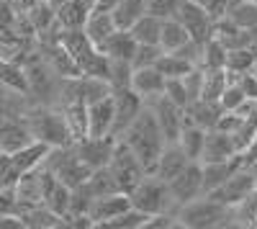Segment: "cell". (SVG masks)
I'll list each match as a JSON object with an SVG mask.
<instances>
[{
  "label": "cell",
  "instance_id": "obj_19",
  "mask_svg": "<svg viewBox=\"0 0 257 229\" xmlns=\"http://www.w3.org/2000/svg\"><path fill=\"white\" fill-rule=\"evenodd\" d=\"M98 52H103L108 59H128L132 62V57L137 52V41L126 29H116L103 44H98Z\"/></svg>",
  "mask_w": 257,
  "mask_h": 229
},
{
  "label": "cell",
  "instance_id": "obj_45",
  "mask_svg": "<svg viewBox=\"0 0 257 229\" xmlns=\"http://www.w3.org/2000/svg\"><path fill=\"white\" fill-rule=\"evenodd\" d=\"M244 98H247V95H244V90L239 88V82H231V85L224 88V93H221V98H219V106H221L224 111H234Z\"/></svg>",
  "mask_w": 257,
  "mask_h": 229
},
{
  "label": "cell",
  "instance_id": "obj_35",
  "mask_svg": "<svg viewBox=\"0 0 257 229\" xmlns=\"http://www.w3.org/2000/svg\"><path fill=\"white\" fill-rule=\"evenodd\" d=\"M226 16H229L239 29H244V31L254 29V26H257V0H239V3L234 6Z\"/></svg>",
  "mask_w": 257,
  "mask_h": 229
},
{
  "label": "cell",
  "instance_id": "obj_9",
  "mask_svg": "<svg viewBox=\"0 0 257 229\" xmlns=\"http://www.w3.org/2000/svg\"><path fill=\"white\" fill-rule=\"evenodd\" d=\"M167 188H170V196H173V201L178 203V209H180L183 203H188V201H193V198L203 196L201 162H198V160H190L173 180H167Z\"/></svg>",
  "mask_w": 257,
  "mask_h": 229
},
{
  "label": "cell",
  "instance_id": "obj_3",
  "mask_svg": "<svg viewBox=\"0 0 257 229\" xmlns=\"http://www.w3.org/2000/svg\"><path fill=\"white\" fill-rule=\"evenodd\" d=\"M21 119L26 121V127L34 134V139L44 142L47 147H64V144H72V134L67 129V121H64V116H62V111L57 106L34 103Z\"/></svg>",
  "mask_w": 257,
  "mask_h": 229
},
{
  "label": "cell",
  "instance_id": "obj_21",
  "mask_svg": "<svg viewBox=\"0 0 257 229\" xmlns=\"http://www.w3.org/2000/svg\"><path fill=\"white\" fill-rule=\"evenodd\" d=\"M21 221H24V229H59V226H67L62 216H57L52 209H47L44 203H36V206H29L18 214Z\"/></svg>",
  "mask_w": 257,
  "mask_h": 229
},
{
  "label": "cell",
  "instance_id": "obj_34",
  "mask_svg": "<svg viewBox=\"0 0 257 229\" xmlns=\"http://www.w3.org/2000/svg\"><path fill=\"white\" fill-rule=\"evenodd\" d=\"M113 88H111V82L108 80H103V77H88V75H80V95L85 103H95L105 95H111Z\"/></svg>",
  "mask_w": 257,
  "mask_h": 229
},
{
  "label": "cell",
  "instance_id": "obj_13",
  "mask_svg": "<svg viewBox=\"0 0 257 229\" xmlns=\"http://www.w3.org/2000/svg\"><path fill=\"white\" fill-rule=\"evenodd\" d=\"M31 142L36 139L21 116H0V152L16 155L24 147H29Z\"/></svg>",
  "mask_w": 257,
  "mask_h": 229
},
{
  "label": "cell",
  "instance_id": "obj_32",
  "mask_svg": "<svg viewBox=\"0 0 257 229\" xmlns=\"http://www.w3.org/2000/svg\"><path fill=\"white\" fill-rule=\"evenodd\" d=\"M203 70V85L201 98L203 100H219L226 88V70L224 67H201Z\"/></svg>",
  "mask_w": 257,
  "mask_h": 229
},
{
  "label": "cell",
  "instance_id": "obj_26",
  "mask_svg": "<svg viewBox=\"0 0 257 229\" xmlns=\"http://www.w3.org/2000/svg\"><path fill=\"white\" fill-rule=\"evenodd\" d=\"M24 13L29 16L31 26H34V31H36V36L57 26V11H54V6L49 3V0H34L31 8L24 11Z\"/></svg>",
  "mask_w": 257,
  "mask_h": 229
},
{
  "label": "cell",
  "instance_id": "obj_36",
  "mask_svg": "<svg viewBox=\"0 0 257 229\" xmlns=\"http://www.w3.org/2000/svg\"><path fill=\"white\" fill-rule=\"evenodd\" d=\"M155 67H157L165 77H183L188 70H193L190 62H185L183 57H178V54H173V52H162Z\"/></svg>",
  "mask_w": 257,
  "mask_h": 229
},
{
  "label": "cell",
  "instance_id": "obj_53",
  "mask_svg": "<svg viewBox=\"0 0 257 229\" xmlns=\"http://www.w3.org/2000/svg\"><path fill=\"white\" fill-rule=\"evenodd\" d=\"M85 3H90V6H93V3H95V0H85Z\"/></svg>",
  "mask_w": 257,
  "mask_h": 229
},
{
  "label": "cell",
  "instance_id": "obj_28",
  "mask_svg": "<svg viewBox=\"0 0 257 229\" xmlns=\"http://www.w3.org/2000/svg\"><path fill=\"white\" fill-rule=\"evenodd\" d=\"M144 13H147V0H118L116 8L111 11L116 29H126V31L132 29L134 21L142 18Z\"/></svg>",
  "mask_w": 257,
  "mask_h": 229
},
{
  "label": "cell",
  "instance_id": "obj_52",
  "mask_svg": "<svg viewBox=\"0 0 257 229\" xmlns=\"http://www.w3.org/2000/svg\"><path fill=\"white\" fill-rule=\"evenodd\" d=\"M249 72H252V75L257 77V62H254V65H252V70H249Z\"/></svg>",
  "mask_w": 257,
  "mask_h": 229
},
{
  "label": "cell",
  "instance_id": "obj_25",
  "mask_svg": "<svg viewBox=\"0 0 257 229\" xmlns=\"http://www.w3.org/2000/svg\"><path fill=\"white\" fill-rule=\"evenodd\" d=\"M160 31H162V21L152 13H144L142 18L134 21V26L128 29V34L134 36L137 44H160Z\"/></svg>",
  "mask_w": 257,
  "mask_h": 229
},
{
  "label": "cell",
  "instance_id": "obj_43",
  "mask_svg": "<svg viewBox=\"0 0 257 229\" xmlns=\"http://www.w3.org/2000/svg\"><path fill=\"white\" fill-rule=\"evenodd\" d=\"M180 8V0H147V13L157 16L160 21L165 18H175Z\"/></svg>",
  "mask_w": 257,
  "mask_h": 229
},
{
  "label": "cell",
  "instance_id": "obj_23",
  "mask_svg": "<svg viewBox=\"0 0 257 229\" xmlns=\"http://www.w3.org/2000/svg\"><path fill=\"white\" fill-rule=\"evenodd\" d=\"M64 121H67V129L72 134V142L88 137V103L85 100H72V103H64L59 106Z\"/></svg>",
  "mask_w": 257,
  "mask_h": 229
},
{
  "label": "cell",
  "instance_id": "obj_27",
  "mask_svg": "<svg viewBox=\"0 0 257 229\" xmlns=\"http://www.w3.org/2000/svg\"><path fill=\"white\" fill-rule=\"evenodd\" d=\"M82 185H85V191H88L93 198L108 196V193H118V191H121L118 183H116V178H113V173L108 170V165H105V168H95Z\"/></svg>",
  "mask_w": 257,
  "mask_h": 229
},
{
  "label": "cell",
  "instance_id": "obj_7",
  "mask_svg": "<svg viewBox=\"0 0 257 229\" xmlns=\"http://www.w3.org/2000/svg\"><path fill=\"white\" fill-rule=\"evenodd\" d=\"M144 106L155 113L165 142H178V137H180L183 127H185V108L175 106V103L170 98H165L162 93L144 98Z\"/></svg>",
  "mask_w": 257,
  "mask_h": 229
},
{
  "label": "cell",
  "instance_id": "obj_30",
  "mask_svg": "<svg viewBox=\"0 0 257 229\" xmlns=\"http://www.w3.org/2000/svg\"><path fill=\"white\" fill-rule=\"evenodd\" d=\"M47 150H49V147H47L44 142H31L29 147H24L21 152L11 155V160H13V165H16L18 173H26V170L39 168L41 160H44V155H47Z\"/></svg>",
  "mask_w": 257,
  "mask_h": 229
},
{
  "label": "cell",
  "instance_id": "obj_50",
  "mask_svg": "<svg viewBox=\"0 0 257 229\" xmlns=\"http://www.w3.org/2000/svg\"><path fill=\"white\" fill-rule=\"evenodd\" d=\"M116 3H118V0H95V3H93V8H98V11H113L116 8Z\"/></svg>",
  "mask_w": 257,
  "mask_h": 229
},
{
  "label": "cell",
  "instance_id": "obj_41",
  "mask_svg": "<svg viewBox=\"0 0 257 229\" xmlns=\"http://www.w3.org/2000/svg\"><path fill=\"white\" fill-rule=\"evenodd\" d=\"M160 54H162L160 44H137V52L132 57V65L134 67H152V65H157Z\"/></svg>",
  "mask_w": 257,
  "mask_h": 229
},
{
  "label": "cell",
  "instance_id": "obj_38",
  "mask_svg": "<svg viewBox=\"0 0 257 229\" xmlns=\"http://www.w3.org/2000/svg\"><path fill=\"white\" fill-rule=\"evenodd\" d=\"M132 72H134V65L128 59H111V65H108V82H111V88L113 90L132 88Z\"/></svg>",
  "mask_w": 257,
  "mask_h": 229
},
{
  "label": "cell",
  "instance_id": "obj_16",
  "mask_svg": "<svg viewBox=\"0 0 257 229\" xmlns=\"http://www.w3.org/2000/svg\"><path fill=\"white\" fill-rule=\"evenodd\" d=\"M234 155H239L237 147H234V139L226 132L219 129H208L206 132V142H203V152L198 162H226Z\"/></svg>",
  "mask_w": 257,
  "mask_h": 229
},
{
  "label": "cell",
  "instance_id": "obj_33",
  "mask_svg": "<svg viewBox=\"0 0 257 229\" xmlns=\"http://www.w3.org/2000/svg\"><path fill=\"white\" fill-rule=\"evenodd\" d=\"M0 82L18 93H29V82H26V72H24V65L18 62H11V59H0Z\"/></svg>",
  "mask_w": 257,
  "mask_h": 229
},
{
  "label": "cell",
  "instance_id": "obj_18",
  "mask_svg": "<svg viewBox=\"0 0 257 229\" xmlns=\"http://www.w3.org/2000/svg\"><path fill=\"white\" fill-rule=\"evenodd\" d=\"M224 113V108L219 106V100H193L188 103V108H185V124H196V127L201 129H216V121L219 116Z\"/></svg>",
  "mask_w": 257,
  "mask_h": 229
},
{
  "label": "cell",
  "instance_id": "obj_12",
  "mask_svg": "<svg viewBox=\"0 0 257 229\" xmlns=\"http://www.w3.org/2000/svg\"><path fill=\"white\" fill-rule=\"evenodd\" d=\"M180 24L185 26V31L190 34V39L196 41H203L213 36V18L208 16L206 8L190 3V0H180V8H178V16H175Z\"/></svg>",
  "mask_w": 257,
  "mask_h": 229
},
{
  "label": "cell",
  "instance_id": "obj_1",
  "mask_svg": "<svg viewBox=\"0 0 257 229\" xmlns=\"http://www.w3.org/2000/svg\"><path fill=\"white\" fill-rule=\"evenodd\" d=\"M123 139L128 147H132V152L139 157V162L144 165V170L147 173H152L155 170V165H157V157L165 147V137L160 132V124L155 119V113L149 111L147 106L137 113V119L128 124V129L118 137Z\"/></svg>",
  "mask_w": 257,
  "mask_h": 229
},
{
  "label": "cell",
  "instance_id": "obj_5",
  "mask_svg": "<svg viewBox=\"0 0 257 229\" xmlns=\"http://www.w3.org/2000/svg\"><path fill=\"white\" fill-rule=\"evenodd\" d=\"M128 201L134 209L155 216V214H178V203L170 196L167 183L160 180L157 175L142 178L132 191H128Z\"/></svg>",
  "mask_w": 257,
  "mask_h": 229
},
{
  "label": "cell",
  "instance_id": "obj_31",
  "mask_svg": "<svg viewBox=\"0 0 257 229\" xmlns=\"http://www.w3.org/2000/svg\"><path fill=\"white\" fill-rule=\"evenodd\" d=\"M203 142H206V129L196 127V124H185L183 132H180V137H178V144L183 147V152H185L190 160H201Z\"/></svg>",
  "mask_w": 257,
  "mask_h": 229
},
{
  "label": "cell",
  "instance_id": "obj_29",
  "mask_svg": "<svg viewBox=\"0 0 257 229\" xmlns=\"http://www.w3.org/2000/svg\"><path fill=\"white\" fill-rule=\"evenodd\" d=\"M190 39V34L185 31V26L178 18H165L162 21V31H160V47L162 52H175L178 47H183Z\"/></svg>",
  "mask_w": 257,
  "mask_h": 229
},
{
  "label": "cell",
  "instance_id": "obj_15",
  "mask_svg": "<svg viewBox=\"0 0 257 229\" xmlns=\"http://www.w3.org/2000/svg\"><path fill=\"white\" fill-rule=\"evenodd\" d=\"M190 162V157L183 152V147L178 142H167L165 147H162V152H160V157H157V165H155V170L149 173V175H157L160 180H173L185 165Z\"/></svg>",
  "mask_w": 257,
  "mask_h": 229
},
{
  "label": "cell",
  "instance_id": "obj_40",
  "mask_svg": "<svg viewBox=\"0 0 257 229\" xmlns=\"http://www.w3.org/2000/svg\"><path fill=\"white\" fill-rule=\"evenodd\" d=\"M254 65V54L249 52V47H242V49H229L226 52V62H224V67L231 70V72H249Z\"/></svg>",
  "mask_w": 257,
  "mask_h": 229
},
{
  "label": "cell",
  "instance_id": "obj_47",
  "mask_svg": "<svg viewBox=\"0 0 257 229\" xmlns=\"http://www.w3.org/2000/svg\"><path fill=\"white\" fill-rule=\"evenodd\" d=\"M178 226V216L175 214H155L149 216V221L144 224V229H173Z\"/></svg>",
  "mask_w": 257,
  "mask_h": 229
},
{
  "label": "cell",
  "instance_id": "obj_24",
  "mask_svg": "<svg viewBox=\"0 0 257 229\" xmlns=\"http://www.w3.org/2000/svg\"><path fill=\"white\" fill-rule=\"evenodd\" d=\"M82 31L88 34V39L98 47V44H103V41L116 31L113 16H111L108 11H98V8H93V11H90V16H88V21H85Z\"/></svg>",
  "mask_w": 257,
  "mask_h": 229
},
{
  "label": "cell",
  "instance_id": "obj_2",
  "mask_svg": "<svg viewBox=\"0 0 257 229\" xmlns=\"http://www.w3.org/2000/svg\"><path fill=\"white\" fill-rule=\"evenodd\" d=\"M178 226L185 229H224L234 226V206H224L211 196H198L178 209Z\"/></svg>",
  "mask_w": 257,
  "mask_h": 229
},
{
  "label": "cell",
  "instance_id": "obj_11",
  "mask_svg": "<svg viewBox=\"0 0 257 229\" xmlns=\"http://www.w3.org/2000/svg\"><path fill=\"white\" fill-rule=\"evenodd\" d=\"M142 108H144V98L137 90H132V88L113 90V129H111V134L118 139Z\"/></svg>",
  "mask_w": 257,
  "mask_h": 229
},
{
  "label": "cell",
  "instance_id": "obj_51",
  "mask_svg": "<svg viewBox=\"0 0 257 229\" xmlns=\"http://www.w3.org/2000/svg\"><path fill=\"white\" fill-rule=\"evenodd\" d=\"M190 3H196V6H201V8H206V11H208V6H211V0H190Z\"/></svg>",
  "mask_w": 257,
  "mask_h": 229
},
{
  "label": "cell",
  "instance_id": "obj_10",
  "mask_svg": "<svg viewBox=\"0 0 257 229\" xmlns=\"http://www.w3.org/2000/svg\"><path fill=\"white\" fill-rule=\"evenodd\" d=\"M72 147H75L77 157L88 165L90 170H95V168H105V165L111 162L116 137L113 134H108V137H82V139L72 142Z\"/></svg>",
  "mask_w": 257,
  "mask_h": 229
},
{
  "label": "cell",
  "instance_id": "obj_20",
  "mask_svg": "<svg viewBox=\"0 0 257 229\" xmlns=\"http://www.w3.org/2000/svg\"><path fill=\"white\" fill-rule=\"evenodd\" d=\"M132 90H137L142 98L157 95L165 90V75L152 65V67H134L132 72Z\"/></svg>",
  "mask_w": 257,
  "mask_h": 229
},
{
  "label": "cell",
  "instance_id": "obj_14",
  "mask_svg": "<svg viewBox=\"0 0 257 229\" xmlns=\"http://www.w3.org/2000/svg\"><path fill=\"white\" fill-rule=\"evenodd\" d=\"M128 206H132V201H128V193H123V191L108 193V196H98L90 203L88 216H90L93 226H105L113 216H118L121 211H126Z\"/></svg>",
  "mask_w": 257,
  "mask_h": 229
},
{
  "label": "cell",
  "instance_id": "obj_37",
  "mask_svg": "<svg viewBox=\"0 0 257 229\" xmlns=\"http://www.w3.org/2000/svg\"><path fill=\"white\" fill-rule=\"evenodd\" d=\"M147 221H149V214L128 206L126 211H121L118 216H113L108 224H105V229H144Z\"/></svg>",
  "mask_w": 257,
  "mask_h": 229
},
{
  "label": "cell",
  "instance_id": "obj_48",
  "mask_svg": "<svg viewBox=\"0 0 257 229\" xmlns=\"http://www.w3.org/2000/svg\"><path fill=\"white\" fill-rule=\"evenodd\" d=\"M239 88L244 90L247 98H257V77H254L252 72H242V77H239Z\"/></svg>",
  "mask_w": 257,
  "mask_h": 229
},
{
  "label": "cell",
  "instance_id": "obj_6",
  "mask_svg": "<svg viewBox=\"0 0 257 229\" xmlns=\"http://www.w3.org/2000/svg\"><path fill=\"white\" fill-rule=\"evenodd\" d=\"M108 170L113 173L118 188L123 193H128L142 178L149 175L144 170V165L139 162V157L132 152V147H128L123 139H116V147H113V155H111V162H108Z\"/></svg>",
  "mask_w": 257,
  "mask_h": 229
},
{
  "label": "cell",
  "instance_id": "obj_22",
  "mask_svg": "<svg viewBox=\"0 0 257 229\" xmlns=\"http://www.w3.org/2000/svg\"><path fill=\"white\" fill-rule=\"evenodd\" d=\"M54 11H57L59 29H82L90 11H93V6L85 3V0H64V3Z\"/></svg>",
  "mask_w": 257,
  "mask_h": 229
},
{
  "label": "cell",
  "instance_id": "obj_42",
  "mask_svg": "<svg viewBox=\"0 0 257 229\" xmlns=\"http://www.w3.org/2000/svg\"><path fill=\"white\" fill-rule=\"evenodd\" d=\"M162 95L170 98V100H173L175 106H180V108H188V103H190L180 77H165V90H162Z\"/></svg>",
  "mask_w": 257,
  "mask_h": 229
},
{
  "label": "cell",
  "instance_id": "obj_17",
  "mask_svg": "<svg viewBox=\"0 0 257 229\" xmlns=\"http://www.w3.org/2000/svg\"><path fill=\"white\" fill-rule=\"evenodd\" d=\"M113 129V93L88 103V137H108Z\"/></svg>",
  "mask_w": 257,
  "mask_h": 229
},
{
  "label": "cell",
  "instance_id": "obj_44",
  "mask_svg": "<svg viewBox=\"0 0 257 229\" xmlns=\"http://www.w3.org/2000/svg\"><path fill=\"white\" fill-rule=\"evenodd\" d=\"M180 80H183V85H185L188 100H190V103L198 100V98H201V85H203V70H201V67H193V70H188Z\"/></svg>",
  "mask_w": 257,
  "mask_h": 229
},
{
  "label": "cell",
  "instance_id": "obj_46",
  "mask_svg": "<svg viewBox=\"0 0 257 229\" xmlns=\"http://www.w3.org/2000/svg\"><path fill=\"white\" fill-rule=\"evenodd\" d=\"M18 11L13 8L11 0H0V31H8L13 29V21H16Z\"/></svg>",
  "mask_w": 257,
  "mask_h": 229
},
{
  "label": "cell",
  "instance_id": "obj_39",
  "mask_svg": "<svg viewBox=\"0 0 257 229\" xmlns=\"http://www.w3.org/2000/svg\"><path fill=\"white\" fill-rule=\"evenodd\" d=\"M226 62V49L216 36L203 41V54H201V67H224Z\"/></svg>",
  "mask_w": 257,
  "mask_h": 229
},
{
  "label": "cell",
  "instance_id": "obj_8",
  "mask_svg": "<svg viewBox=\"0 0 257 229\" xmlns=\"http://www.w3.org/2000/svg\"><path fill=\"white\" fill-rule=\"evenodd\" d=\"M254 188H257L254 168H249V165H239V168L234 170L216 191H211V193H206V196H211L213 201H219V203H224V206H237V203H242Z\"/></svg>",
  "mask_w": 257,
  "mask_h": 229
},
{
  "label": "cell",
  "instance_id": "obj_4",
  "mask_svg": "<svg viewBox=\"0 0 257 229\" xmlns=\"http://www.w3.org/2000/svg\"><path fill=\"white\" fill-rule=\"evenodd\" d=\"M39 168L49 170L59 183L67 185V188H77V185H82L85 180H88V175L93 173L88 165L77 157L72 144H64V147H49Z\"/></svg>",
  "mask_w": 257,
  "mask_h": 229
},
{
  "label": "cell",
  "instance_id": "obj_49",
  "mask_svg": "<svg viewBox=\"0 0 257 229\" xmlns=\"http://www.w3.org/2000/svg\"><path fill=\"white\" fill-rule=\"evenodd\" d=\"M242 157H244V165H249V168H254L257 165V132H254V139H252V144L242 152Z\"/></svg>",
  "mask_w": 257,
  "mask_h": 229
}]
</instances>
